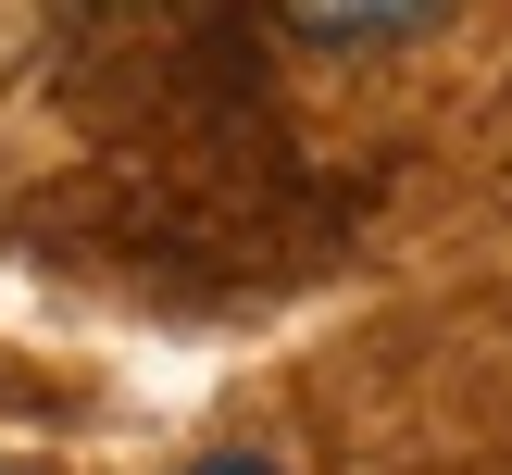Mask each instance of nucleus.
<instances>
[{"label":"nucleus","instance_id":"nucleus-1","mask_svg":"<svg viewBox=\"0 0 512 475\" xmlns=\"http://www.w3.org/2000/svg\"><path fill=\"white\" fill-rule=\"evenodd\" d=\"M450 0H288V25L300 38H325V50H388V38H413V25H438Z\"/></svg>","mask_w":512,"mask_h":475},{"label":"nucleus","instance_id":"nucleus-2","mask_svg":"<svg viewBox=\"0 0 512 475\" xmlns=\"http://www.w3.org/2000/svg\"><path fill=\"white\" fill-rule=\"evenodd\" d=\"M188 475H275L263 450H213V463H188Z\"/></svg>","mask_w":512,"mask_h":475}]
</instances>
